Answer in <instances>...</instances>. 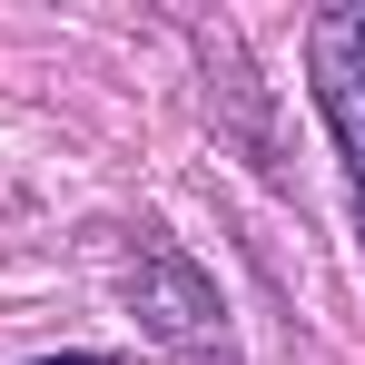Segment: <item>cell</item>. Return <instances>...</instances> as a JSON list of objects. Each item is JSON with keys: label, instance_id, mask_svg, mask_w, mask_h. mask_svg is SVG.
Here are the masks:
<instances>
[{"label": "cell", "instance_id": "cell-1", "mask_svg": "<svg viewBox=\"0 0 365 365\" xmlns=\"http://www.w3.org/2000/svg\"><path fill=\"white\" fill-rule=\"evenodd\" d=\"M316 109L336 128L346 197H356V247H365V10H326L316 20Z\"/></svg>", "mask_w": 365, "mask_h": 365}, {"label": "cell", "instance_id": "cell-3", "mask_svg": "<svg viewBox=\"0 0 365 365\" xmlns=\"http://www.w3.org/2000/svg\"><path fill=\"white\" fill-rule=\"evenodd\" d=\"M60 365H109V356H60Z\"/></svg>", "mask_w": 365, "mask_h": 365}, {"label": "cell", "instance_id": "cell-2", "mask_svg": "<svg viewBox=\"0 0 365 365\" xmlns=\"http://www.w3.org/2000/svg\"><path fill=\"white\" fill-rule=\"evenodd\" d=\"M128 297H138V316H148V336H168V346H187V356H217V287L187 267V257H148L138 277H128Z\"/></svg>", "mask_w": 365, "mask_h": 365}]
</instances>
